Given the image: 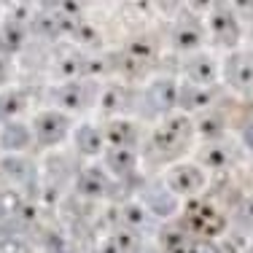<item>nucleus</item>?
<instances>
[{
	"label": "nucleus",
	"instance_id": "obj_1",
	"mask_svg": "<svg viewBox=\"0 0 253 253\" xmlns=\"http://www.w3.org/2000/svg\"><path fill=\"white\" fill-rule=\"evenodd\" d=\"M191 140H194V122L186 113H175L151 132L148 148L156 159H178L180 154L189 151Z\"/></svg>",
	"mask_w": 253,
	"mask_h": 253
},
{
	"label": "nucleus",
	"instance_id": "obj_2",
	"mask_svg": "<svg viewBox=\"0 0 253 253\" xmlns=\"http://www.w3.org/2000/svg\"><path fill=\"white\" fill-rule=\"evenodd\" d=\"M183 215H186V232H194L200 240H213L218 234H224L226 229L224 213H218L210 202H202V200L186 202Z\"/></svg>",
	"mask_w": 253,
	"mask_h": 253
},
{
	"label": "nucleus",
	"instance_id": "obj_3",
	"mask_svg": "<svg viewBox=\"0 0 253 253\" xmlns=\"http://www.w3.org/2000/svg\"><path fill=\"white\" fill-rule=\"evenodd\" d=\"M70 129H73V119H70V113H62V111H57V108L41 111L38 116L33 119V126H30L33 140L38 143L41 148L59 146V143L70 135Z\"/></svg>",
	"mask_w": 253,
	"mask_h": 253
},
{
	"label": "nucleus",
	"instance_id": "obj_4",
	"mask_svg": "<svg viewBox=\"0 0 253 253\" xmlns=\"http://www.w3.org/2000/svg\"><path fill=\"white\" fill-rule=\"evenodd\" d=\"M162 183L178 197H200L208 186V172L202 170L200 165L194 162H175V165L167 167L165 172V180Z\"/></svg>",
	"mask_w": 253,
	"mask_h": 253
},
{
	"label": "nucleus",
	"instance_id": "obj_5",
	"mask_svg": "<svg viewBox=\"0 0 253 253\" xmlns=\"http://www.w3.org/2000/svg\"><path fill=\"white\" fill-rule=\"evenodd\" d=\"M100 97V84L92 78H78V81H62L59 86L51 89V100L57 102V111H84V108L94 105Z\"/></svg>",
	"mask_w": 253,
	"mask_h": 253
},
{
	"label": "nucleus",
	"instance_id": "obj_6",
	"mask_svg": "<svg viewBox=\"0 0 253 253\" xmlns=\"http://www.w3.org/2000/svg\"><path fill=\"white\" fill-rule=\"evenodd\" d=\"M105 65H97V59H89L86 54L76 46H65L54 54V76L62 81H78V78H92L94 73H102Z\"/></svg>",
	"mask_w": 253,
	"mask_h": 253
},
{
	"label": "nucleus",
	"instance_id": "obj_7",
	"mask_svg": "<svg viewBox=\"0 0 253 253\" xmlns=\"http://www.w3.org/2000/svg\"><path fill=\"white\" fill-rule=\"evenodd\" d=\"M30 16H33L30 5H14L11 14L0 22V54L3 57H14L25 46L30 33Z\"/></svg>",
	"mask_w": 253,
	"mask_h": 253
},
{
	"label": "nucleus",
	"instance_id": "obj_8",
	"mask_svg": "<svg viewBox=\"0 0 253 253\" xmlns=\"http://www.w3.org/2000/svg\"><path fill=\"white\" fill-rule=\"evenodd\" d=\"M208 27L210 35L218 46L224 49H237L240 41H243V27H240V19L234 16V11L229 8L226 3H213L208 14Z\"/></svg>",
	"mask_w": 253,
	"mask_h": 253
},
{
	"label": "nucleus",
	"instance_id": "obj_9",
	"mask_svg": "<svg viewBox=\"0 0 253 253\" xmlns=\"http://www.w3.org/2000/svg\"><path fill=\"white\" fill-rule=\"evenodd\" d=\"M154 59H156V41H151L148 35H137V38L126 41L124 49L119 51V65L129 76H137L146 68H151Z\"/></svg>",
	"mask_w": 253,
	"mask_h": 253
},
{
	"label": "nucleus",
	"instance_id": "obj_10",
	"mask_svg": "<svg viewBox=\"0 0 253 253\" xmlns=\"http://www.w3.org/2000/svg\"><path fill=\"white\" fill-rule=\"evenodd\" d=\"M221 76L234 92L251 94L253 92V54L251 51H232L226 57Z\"/></svg>",
	"mask_w": 253,
	"mask_h": 253
},
{
	"label": "nucleus",
	"instance_id": "obj_11",
	"mask_svg": "<svg viewBox=\"0 0 253 253\" xmlns=\"http://www.w3.org/2000/svg\"><path fill=\"white\" fill-rule=\"evenodd\" d=\"M140 205L151 213V218H170V215L178 213L180 208V200L167 189L162 180H154V183H146L143 186V197H140Z\"/></svg>",
	"mask_w": 253,
	"mask_h": 253
},
{
	"label": "nucleus",
	"instance_id": "obj_12",
	"mask_svg": "<svg viewBox=\"0 0 253 253\" xmlns=\"http://www.w3.org/2000/svg\"><path fill=\"white\" fill-rule=\"evenodd\" d=\"M143 102L148 105V113L151 116H165L175 108L178 102V84L172 78H156L146 86L143 92Z\"/></svg>",
	"mask_w": 253,
	"mask_h": 253
},
{
	"label": "nucleus",
	"instance_id": "obj_13",
	"mask_svg": "<svg viewBox=\"0 0 253 253\" xmlns=\"http://www.w3.org/2000/svg\"><path fill=\"white\" fill-rule=\"evenodd\" d=\"M76 191L86 200H102L113 191V178L100 165H86L76 175Z\"/></svg>",
	"mask_w": 253,
	"mask_h": 253
},
{
	"label": "nucleus",
	"instance_id": "obj_14",
	"mask_svg": "<svg viewBox=\"0 0 253 253\" xmlns=\"http://www.w3.org/2000/svg\"><path fill=\"white\" fill-rule=\"evenodd\" d=\"M102 159H105V167H102V170H105L113 180H132V178H137V162H140V154H137L135 148L105 146Z\"/></svg>",
	"mask_w": 253,
	"mask_h": 253
},
{
	"label": "nucleus",
	"instance_id": "obj_15",
	"mask_svg": "<svg viewBox=\"0 0 253 253\" xmlns=\"http://www.w3.org/2000/svg\"><path fill=\"white\" fill-rule=\"evenodd\" d=\"M183 73L186 81L197 84V86H210L213 89L221 78V68L210 54H191L189 59L183 62Z\"/></svg>",
	"mask_w": 253,
	"mask_h": 253
},
{
	"label": "nucleus",
	"instance_id": "obj_16",
	"mask_svg": "<svg viewBox=\"0 0 253 253\" xmlns=\"http://www.w3.org/2000/svg\"><path fill=\"white\" fill-rule=\"evenodd\" d=\"M97 105H100V111L105 113V116L122 119V113L135 105V92H132L126 84H108L105 89H100Z\"/></svg>",
	"mask_w": 253,
	"mask_h": 253
},
{
	"label": "nucleus",
	"instance_id": "obj_17",
	"mask_svg": "<svg viewBox=\"0 0 253 253\" xmlns=\"http://www.w3.org/2000/svg\"><path fill=\"white\" fill-rule=\"evenodd\" d=\"M205 35H208V30H205L202 19H197L191 14H183L175 22V27H172V43L180 51H194L205 43Z\"/></svg>",
	"mask_w": 253,
	"mask_h": 253
},
{
	"label": "nucleus",
	"instance_id": "obj_18",
	"mask_svg": "<svg viewBox=\"0 0 253 253\" xmlns=\"http://www.w3.org/2000/svg\"><path fill=\"white\" fill-rule=\"evenodd\" d=\"M119 226H122V232L140 240L143 232H151L154 229V218L140 202H126L119 208Z\"/></svg>",
	"mask_w": 253,
	"mask_h": 253
},
{
	"label": "nucleus",
	"instance_id": "obj_19",
	"mask_svg": "<svg viewBox=\"0 0 253 253\" xmlns=\"http://www.w3.org/2000/svg\"><path fill=\"white\" fill-rule=\"evenodd\" d=\"M102 137H105V146L113 148H135L137 140H140V126L129 119H111L102 129Z\"/></svg>",
	"mask_w": 253,
	"mask_h": 253
},
{
	"label": "nucleus",
	"instance_id": "obj_20",
	"mask_svg": "<svg viewBox=\"0 0 253 253\" xmlns=\"http://www.w3.org/2000/svg\"><path fill=\"white\" fill-rule=\"evenodd\" d=\"M73 146L76 151L81 156H89V159H94V156H100L105 151V137H102V129L97 124H78L73 129Z\"/></svg>",
	"mask_w": 253,
	"mask_h": 253
},
{
	"label": "nucleus",
	"instance_id": "obj_21",
	"mask_svg": "<svg viewBox=\"0 0 253 253\" xmlns=\"http://www.w3.org/2000/svg\"><path fill=\"white\" fill-rule=\"evenodd\" d=\"M213 97H215V92L210 86H197L191 81H183V84H178L175 108H180V111H202V108H208L213 102Z\"/></svg>",
	"mask_w": 253,
	"mask_h": 253
},
{
	"label": "nucleus",
	"instance_id": "obj_22",
	"mask_svg": "<svg viewBox=\"0 0 253 253\" xmlns=\"http://www.w3.org/2000/svg\"><path fill=\"white\" fill-rule=\"evenodd\" d=\"M33 143V132L22 122H5L0 126V148L8 154H19Z\"/></svg>",
	"mask_w": 253,
	"mask_h": 253
},
{
	"label": "nucleus",
	"instance_id": "obj_23",
	"mask_svg": "<svg viewBox=\"0 0 253 253\" xmlns=\"http://www.w3.org/2000/svg\"><path fill=\"white\" fill-rule=\"evenodd\" d=\"M27 102L30 97L25 89H5L0 94V122H16V116L27 108Z\"/></svg>",
	"mask_w": 253,
	"mask_h": 253
},
{
	"label": "nucleus",
	"instance_id": "obj_24",
	"mask_svg": "<svg viewBox=\"0 0 253 253\" xmlns=\"http://www.w3.org/2000/svg\"><path fill=\"white\" fill-rule=\"evenodd\" d=\"M200 159H202V165L208 167V170L224 172V170H229V167H232L234 154H232V148L224 146V143H208ZM202 165H200V167H202Z\"/></svg>",
	"mask_w": 253,
	"mask_h": 253
},
{
	"label": "nucleus",
	"instance_id": "obj_25",
	"mask_svg": "<svg viewBox=\"0 0 253 253\" xmlns=\"http://www.w3.org/2000/svg\"><path fill=\"white\" fill-rule=\"evenodd\" d=\"M159 243L165 253H186L191 245V234L186 232V226H165L159 234Z\"/></svg>",
	"mask_w": 253,
	"mask_h": 253
},
{
	"label": "nucleus",
	"instance_id": "obj_26",
	"mask_svg": "<svg viewBox=\"0 0 253 253\" xmlns=\"http://www.w3.org/2000/svg\"><path fill=\"white\" fill-rule=\"evenodd\" d=\"M137 248H140V240L119 229V232L108 234V237L102 240L100 248H97V253H135Z\"/></svg>",
	"mask_w": 253,
	"mask_h": 253
},
{
	"label": "nucleus",
	"instance_id": "obj_27",
	"mask_svg": "<svg viewBox=\"0 0 253 253\" xmlns=\"http://www.w3.org/2000/svg\"><path fill=\"white\" fill-rule=\"evenodd\" d=\"M68 38H73V41H76L78 49H97V46H102V35H100V30L94 27L89 19H81V22H78V25L70 30Z\"/></svg>",
	"mask_w": 253,
	"mask_h": 253
},
{
	"label": "nucleus",
	"instance_id": "obj_28",
	"mask_svg": "<svg viewBox=\"0 0 253 253\" xmlns=\"http://www.w3.org/2000/svg\"><path fill=\"white\" fill-rule=\"evenodd\" d=\"M0 167H3V175L8 180H14L16 186L33 180V165H30L27 159H22V156H5Z\"/></svg>",
	"mask_w": 253,
	"mask_h": 253
},
{
	"label": "nucleus",
	"instance_id": "obj_29",
	"mask_svg": "<svg viewBox=\"0 0 253 253\" xmlns=\"http://www.w3.org/2000/svg\"><path fill=\"white\" fill-rule=\"evenodd\" d=\"M194 132H200L208 143H218L221 137L226 135V122H224V116H218V113H208V116L200 122V126H194Z\"/></svg>",
	"mask_w": 253,
	"mask_h": 253
},
{
	"label": "nucleus",
	"instance_id": "obj_30",
	"mask_svg": "<svg viewBox=\"0 0 253 253\" xmlns=\"http://www.w3.org/2000/svg\"><path fill=\"white\" fill-rule=\"evenodd\" d=\"M25 194H22L19 189H0V215H19L22 210H25Z\"/></svg>",
	"mask_w": 253,
	"mask_h": 253
},
{
	"label": "nucleus",
	"instance_id": "obj_31",
	"mask_svg": "<svg viewBox=\"0 0 253 253\" xmlns=\"http://www.w3.org/2000/svg\"><path fill=\"white\" fill-rule=\"evenodd\" d=\"M0 253H33V245L19 234H5L0 237Z\"/></svg>",
	"mask_w": 253,
	"mask_h": 253
},
{
	"label": "nucleus",
	"instance_id": "obj_32",
	"mask_svg": "<svg viewBox=\"0 0 253 253\" xmlns=\"http://www.w3.org/2000/svg\"><path fill=\"white\" fill-rule=\"evenodd\" d=\"M186 253H224V251H221V245L215 243V240H200V237H194Z\"/></svg>",
	"mask_w": 253,
	"mask_h": 253
},
{
	"label": "nucleus",
	"instance_id": "obj_33",
	"mask_svg": "<svg viewBox=\"0 0 253 253\" xmlns=\"http://www.w3.org/2000/svg\"><path fill=\"white\" fill-rule=\"evenodd\" d=\"M11 73H14V62H11V57H3V54H0V86L8 84Z\"/></svg>",
	"mask_w": 253,
	"mask_h": 253
},
{
	"label": "nucleus",
	"instance_id": "obj_34",
	"mask_svg": "<svg viewBox=\"0 0 253 253\" xmlns=\"http://www.w3.org/2000/svg\"><path fill=\"white\" fill-rule=\"evenodd\" d=\"M240 218H243L245 224H251V226H253V194H251L243 205H240Z\"/></svg>",
	"mask_w": 253,
	"mask_h": 253
},
{
	"label": "nucleus",
	"instance_id": "obj_35",
	"mask_svg": "<svg viewBox=\"0 0 253 253\" xmlns=\"http://www.w3.org/2000/svg\"><path fill=\"white\" fill-rule=\"evenodd\" d=\"M240 137H243V146L253 151V119H248V122H245L243 132H240Z\"/></svg>",
	"mask_w": 253,
	"mask_h": 253
},
{
	"label": "nucleus",
	"instance_id": "obj_36",
	"mask_svg": "<svg viewBox=\"0 0 253 253\" xmlns=\"http://www.w3.org/2000/svg\"><path fill=\"white\" fill-rule=\"evenodd\" d=\"M135 253H154V251H143V248H137Z\"/></svg>",
	"mask_w": 253,
	"mask_h": 253
},
{
	"label": "nucleus",
	"instance_id": "obj_37",
	"mask_svg": "<svg viewBox=\"0 0 253 253\" xmlns=\"http://www.w3.org/2000/svg\"><path fill=\"white\" fill-rule=\"evenodd\" d=\"M248 253H253V245H251V248H248Z\"/></svg>",
	"mask_w": 253,
	"mask_h": 253
}]
</instances>
